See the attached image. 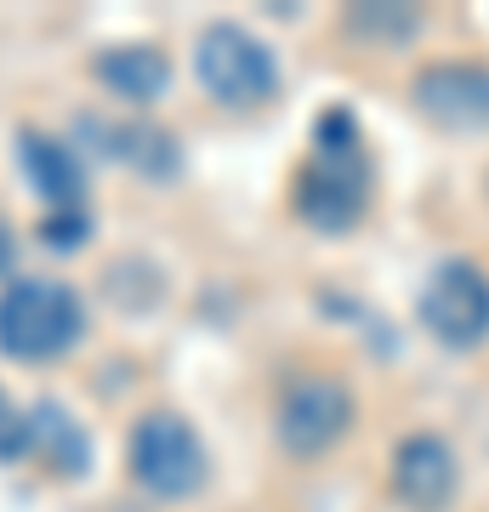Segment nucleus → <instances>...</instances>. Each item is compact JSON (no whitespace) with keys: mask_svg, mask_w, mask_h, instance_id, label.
Here are the masks:
<instances>
[{"mask_svg":"<svg viewBox=\"0 0 489 512\" xmlns=\"http://www.w3.org/2000/svg\"><path fill=\"white\" fill-rule=\"evenodd\" d=\"M91 74L109 97H120L126 109H154L165 92H171V57L160 46H143V40H120V46H103L91 57Z\"/></svg>","mask_w":489,"mask_h":512,"instance_id":"nucleus-11","label":"nucleus"},{"mask_svg":"<svg viewBox=\"0 0 489 512\" xmlns=\"http://www.w3.org/2000/svg\"><path fill=\"white\" fill-rule=\"evenodd\" d=\"M421 12L416 6H347L342 29L364 46H410L421 35Z\"/></svg>","mask_w":489,"mask_h":512,"instance_id":"nucleus-13","label":"nucleus"},{"mask_svg":"<svg viewBox=\"0 0 489 512\" xmlns=\"http://www.w3.org/2000/svg\"><path fill=\"white\" fill-rule=\"evenodd\" d=\"M0 274H6V234H0Z\"/></svg>","mask_w":489,"mask_h":512,"instance_id":"nucleus-16","label":"nucleus"},{"mask_svg":"<svg viewBox=\"0 0 489 512\" xmlns=\"http://www.w3.org/2000/svg\"><path fill=\"white\" fill-rule=\"evenodd\" d=\"M86 302L69 279L18 274L0 285V353L18 365H52L86 342Z\"/></svg>","mask_w":489,"mask_h":512,"instance_id":"nucleus-2","label":"nucleus"},{"mask_svg":"<svg viewBox=\"0 0 489 512\" xmlns=\"http://www.w3.org/2000/svg\"><path fill=\"white\" fill-rule=\"evenodd\" d=\"M86 234H91L86 211H52V217L40 222V245H52V251H80Z\"/></svg>","mask_w":489,"mask_h":512,"instance_id":"nucleus-14","label":"nucleus"},{"mask_svg":"<svg viewBox=\"0 0 489 512\" xmlns=\"http://www.w3.org/2000/svg\"><path fill=\"white\" fill-rule=\"evenodd\" d=\"M427 336L450 353H472L489 342V274L472 256H444L416 296Z\"/></svg>","mask_w":489,"mask_h":512,"instance_id":"nucleus-6","label":"nucleus"},{"mask_svg":"<svg viewBox=\"0 0 489 512\" xmlns=\"http://www.w3.org/2000/svg\"><path fill=\"white\" fill-rule=\"evenodd\" d=\"M80 131L97 137V154H103V160L126 165V171H137L148 183H171L182 171L177 137L165 126H154V120H103V114H86Z\"/></svg>","mask_w":489,"mask_h":512,"instance_id":"nucleus-9","label":"nucleus"},{"mask_svg":"<svg viewBox=\"0 0 489 512\" xmlns=\"http://www.w3.org/2000/svg\"><path fill=\"white\" fill-rule=\"evenodd\" d=\"M387 484L410 512H450V501L461 495V456L450 450L444 433L433 427H416L393 444V467H387Z\"/></svg>","mask_w":489,"mask_h":512,"instance_id":"nucleus-7","label":"nucleus"},{"mask_svg":"<svg viewBox=\"0 0 489 512\" xmlns=\"http://www.w3.org/2000/svg\"><path fill=\"white\" fill-rule=\"evenodd\" d=\"M410 97L444 131H489V63H467V57L427 63L410 80Z\"/></svg>","mask_w":489,"mask_h":512,"instance_id":"nucleus-8","label":"nucleus"},{"mask_svg":"<svg viewBox=\"0 0 489 512\" xmlns=\"http://www.w3.org/2000/svg\"><path fill=\"white\" fill-rule=\"evenodd\" d=\"M370 188H376V165L353 109H325L313 120V148L290 177V211L313 234H347L370 211Z\"/></svg>","mask_w":489,"mask_h":512,"instance_id":"nucleus-1","label":"nucleus"},{"mask_svg":"<svg viewBox=\"0 0 489 512\" xmlns=\"http://www.w3.org/2000/svg\"><path fill=\"white\" fill-rule=\"evenodd\" d=\"M23 456H40L57 478H80L91 467V439L69 410L35 404V410H23Z\"/></svg>","mask_w":489,"mask_h":512,"instance_id":"nucleus-12","label":"nucleus"},{"mask_svg":"<svg viewBox=\"0 0 489 512\" xmlns=\"http://www.w3.org/2000/svg\"><path fill=\"white\" fill-rule=\"evenodd\" d=\"M353 421H359V399L336 370H302L273 399V439L296 461L330 456L353 433Z\"/></svg>","mask_w":489,"mask_h":512,"instance_id":"nucleus-5","label":"nucleus"},{"mask_svg":"<svg viewBox=\"0 0 489 512\" xmlns=\"http://www.w3.org/2000/svg\"><path fill=\"white\" fill-rule=\"evenodd\" d=\"M18 160H23L29 188H35L52 211H86V160H80V148H74L69 137L23 126L18 131Z\"/></svg>","mask_w":489,"mask_h":512,"instance_id":"nucleus-10","label":"nucleus"},{"mask_svg":"<svg viewBox=\"0 0 489 512\" xmlns=\"http://www.w3.org/2000/svg\"><path fill=\"white\" fill-rule=\"evenodd\" d=\"M126 473L154 501H188V495L205 490L211 456H205V439L194 433L188 416H177V410H143V416L131 421V439H126Z\"/></svg>","mask_w":489,"mask_h":512,"instance_id":"nucleus-4","label":"nucleus"},{"mask_svg":"<svg viewBox=\"0 0 489 512\" xmlns=\"http://www.w3.org/2000/svg\"><path fill=\"white\" fill-rule=\"evenodd\" d=\"M194 80H200V92L217 109L251 114V109H268L279 97V57L245 23L217 18L194 35Z\"/></svg>","mask_w":489,"mask_h":512,"instance_id":"nucleus-3","label":"nucleus"},{"mask_svg":"<svg viewBox=\"0 0 489 512\" xmlns=\"http://www.w3.org/2000/svg\"><path fill=\"white\" fill-rule=\"evenodd\" d=\"M18 456H23V410L0 393V461H18Z\"/></svg>","mask_w":489,"mask_h":512,"instance_id":"nucleus-15","label":"nucleus"}]
</instances>
